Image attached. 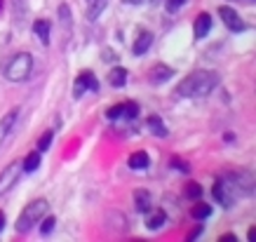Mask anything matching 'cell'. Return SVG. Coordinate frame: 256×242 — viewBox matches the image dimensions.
<instances>
[{"label":"cell","instance_id":"obj_1","mask_svg":"<svg viewBox=\"0 0 256 242\" xmlns=\"http://www.w3.org/2000/svg\"><path fill=\"white\" fill-rule=\"evenodd\" d=\"M212 196H214V200H216L224 210H228V207H233V204L238 202V198L254 196V181L244 172L230 174V176H221V179L214 181Z\"/></svg>","mask_w":256,"mask_h":242},{"label":"cell","instance_id":"obj_2","mask_svg":"<svg viewBox=\"0 0 256 242\" xmlns=\"http://www.w3.org/2000/svg\"><path fill=\"white\" fill-rule=\"evenodd\" d=\"M218 85V76L214 70H195L190 76L178 82L176 94L184 96V99H200V96H207V94L214 92V87Z\"/></svg>","mask_w":256,"mask_h":242},{"label":"cell","instance_id":"obj_3","mask_svg":"<svg viewBox=\"0 0 256 242\" xmlns=\"http://www.w3.org/2000/svg\"><path fill=\"white\" fill-rule=\"evenodd\" d=\"M45 214H50V202H47V200H33V202H28L14 224L16 233L24 235V233H28V230H33V226H36Z\"/></svg>","mask_w":256,"mask_h":242},{"label":"cell","instance_id":"obj_4","mask_svg":"<svg viewBox=\"0 0 256 242\" xmlns=\"http://www.w3.org/2000/svg\"><path fill=\"white\" fill-rule=\"evenodd\" d=\"M33 70V56L28 52H19L5 64V78L10 82H24Z\"/></svg>","mask_w":256,"mask_h":242},{"label":"cell","instance_id":"obj_5","mask_svg":"<svg viewBox=\"0 0 256 242\" xmlns=\"http://www.w3.org/2000/svg\"><path fill=\"white\" fill-rule=\"evenodd\" d=\"M24 174V164L22 160H14L10 162L2 172H0V196H8V190L14 188V184L19 181V176Z\"/></svg>","mask_w":256,"mask_h":242},{"label":"cell","instance_id":"obj_6","mask_svg":"<svg viewBox=\"0 0 256 242\" xmlns=\"http://www.w3.org/2000/svg\"><path fill=\"white\" fill-rule=\"evenodd\" d=\"M218 14H221L224 24L228 26V28H230V31L240 33V31H244V28H247V24L240 19V14H238V12H233L230 8H218Z\"/></svg>","mask_w":256,"mask_h":242},{"label":"cell","instance_id":"obj_7","mask_svg":"<svg viewBox=\"0 0 256 242\" xmlns=\"http://www.w3.org/2000/svg\"><path fill=\"white\" fill-rule=\"evenodd\" d=\"M172 76H174V70H172L170 66L158 64V66H153V70L148 73V80H150V85H162V82H167Z\"/></svg>","mask_w":256,"mask_h":242},{"label":"cell","instance_id":"obj_8","mask_svg":"<svg viewBox=\"0 0 256 242\" xmlns=\"http://www.w3.org/2000/svg\"><path fill=\"white\" fill-rule=\"evenodd\" d=\"M16 118H19V108H12L10 113H5V116L0 118V144L8 139V134L12 132V127H14Z\"/></svg>","mask_w":256,"mask_h":242},{"label":"cell","instance_id":"obj_9","mask_svg":"<svg viewBox=\"0 0 256 242\" xmlns=\"http://www.w3.org/2000/svg\"><path fill=\"white\" fill-rule=\"evenodd\" d=\"M12 5V19L16 26H24L26 16H28V0H10Z\"/></svg>","mask_w":256,"mask_h":242},{"label":"cell","instance_id":"obj_10","mask_svg":"<svg viewBox=\"0 0 256 242\" xmlns=\"http://www.w3.org/2000/svg\"><path fill=\"white\" fill-rule=\"evenodd\" d=\"M212 31V16L207 14V12H202L198 19H195V26H193V33H195V38L202 40V38H207V33Z\"/></svg>","mask_w":256,"mask_h":242},{"label":"cell","instance_id":"obj_11","mask_svg":"<svg viewBox=\"0 0 256 242\" xmlns=\"http://www.w3.org/2000/svg\"><path fill=\"white\" fill-rule=\"evenodd\" d=\"M150 45H153V33L150 31H139V36H136V40H134V54L136 56L146 54L148 50H150Z\"/></svg>","mask_w":256,"mask_h":242},{"label":"cell","instance_id":"obj_12","mask_svg":"<svg viewBox=\"0 0 256 242\" xmlns=\"http://www.w3.org/2000/svg\"><path fill=\"white\" fill-rule=\"evenodd\" d=\"M150 193H148L146 188H139V190H134V207H136V212H141V214H146L148 210H150Z\"/></svg>","mask_w":256,"mask_h":242},{"label":"cell","instance_id":"obj_13","mask_svg":"<svg viewBox=\"0 0 256 242\" xmlns=\"http://www.w3.org/2000/svg\"><path fill=\"white\" fill-rule=\"evenodd\" d=\"M108 0H87V19L90 22H96L101 16V12L106 10Z\"/></svg>","mask_w":256,"mask_h":242},{"label":"cell","instance_id":"obj_14","mask_svg":"<svg viewBox=\"0 0 256 242\" xmlns=\"http://www.w3.org/2000/svg\"><path fill=\"white\" fill-rule=\"evenodd\" d=\"M124 82H127V68H122V66L110 68V73H108V85L110 87H124Z\"/></svg>","mask_w":256,"mask_h":242},{"label":"cell","instance_id":"obj_15","mask_svg":"<svg viewBox=\"0 0 256 242\" xmlns=\"http://www.w3.org/2000/svg\"><path fill=\"white\" fill-rule=\"evenodd\" d=\"M33 31H36V36H38L42 45H50V22L47 19H38L33 24Z\"/></svg>","mask_w":256,"mask_h":242},{"label":"cell","instance_id":"obj_16","mask_svg":"<svg viewBox=\"0 0 256 242\" xmlns=\"http://www.w3.org/2000/svg\"><path fill=\"white\" fill-rule=\"evenodd\" d=\"M148 164H150V158H148L146 150H136L130 156V167L132 170H146Z\"/></svg>","mask_w":256,"mask_h":242},{"label":"cell","instance_id":"obj_17","mask_svg":"<svg viewBox=\"0 0 256 242\" xmlns=\"http://www.w3.org/2000/svg\"><path fill=\"white\" fill-rule=\"evenodd\" d=\"M164 221H167V214L160 210L158 214H153V216H148L146 219V228L148 230H160V228L164 226Z\"/></svg>","mask_w":256,"mask_h":242},{"label":"cell","instance_id":"obj_18","mask_svg":"<svg viewBox=\"0 0 256 242\" xmlns=\"http://www.w3.org/2000/svg\"><path fill=\"white\" fill-rule=\"evenodd\" d=\"M148 130H150V132L153 134H158V136H167V127L162 125V120H160V118L158 116H150L148 118Z\"/></svg>","mask_w":256,"mask_h":242},{"label":"cell","instance_id":"obj_19","mask_svg":"<svg viewBox=\"0 0 256 242\" xmlns=\"http://www.w3.org/2000/svg\"><path fill=\"white\" fill-rule=\"evenodd\" d=\"M22 164H24V172H26V174L36 172V170L40 167V150H38V153H31L26 160H22Z\"/></svg>","mask_w":256,"mask_h":242},{"label":"cell","instance_id":"obj_20","mask_svg":"<svg viewBox=\"0 0 256 242\" xmlns=\"http://www.w3.org/2000/svg\"><path fill=\"white\" fill-rule=\"evenodd\" d=\"M190 214H193V219L202 221V219H207V216L212 214V207L207 202H195V207H193V212H190Z\"/></svg>","mask_w":256,"mask_h":242},{"label":"cell","instance_id":"obj_21","mask_svg":"<svg viewBox=\"0 0 256 242\" xmlns=\"http://www.w3.org/2000/svg\"><path fill=\"white\" fill-rule=\"evenodd\" d=\"M54 216H50V214H45V216H42V219H40V233L42 235H47V233H52V230H54Z\"/></svg>","mask_w":256,"mask_h":242},{"label":"cell","instance_id":"obj_22","mask_svg":"<svg viewBox=\"0 0 256 242\" xmlns=\"http://www.w3.org/2000/svg\"><path fill=\"white\" fill-rule=\"evenodd\" d=\"M139 104H134V102H130V104H124V108H122V118H127V120H134V118H139Z\"/></svg>","mask_w":256,"mask_h":242},{"label":"cell","instance_id":"obj_23","mask_svg":"<svg viewBox=\"0 0 256 242\" xmlns=\"http://www.w3.org/2000/svg\"><path fill=\"white\" fill-rule=\"evenodd\" d=\"M52 136H54V132H52V130H47V132L38 139V150L40 153H42V150H50V146H52Z\"/></svg>","mask_w":256,"mask_h":242},{"label":"cell","instance_id":"obj_24","mask_svg":"<svg viewBox=\"0 0 256 242\" xmlns=\"http://www.w3.org/2000/svg\"><path fill=\"white\" fill-rule=\"evenodd\" d=\"M80 76H82V80H85L87 90H92V92H96V90H99V80L94 78L92 70H85V73H80Z\"/></svg>","mask_w":256,"mask_h":242},{"label":"cell","instance_id":"obj_25","mask_svg":"<svg viewBox=\"0 0 256 242\" xmlns=\"http://www.w3.org/2000/svg\"><path fill=\"white\" fill-rule=\"evenodd\" d=\"M186 196L190 198V200H198V198L202 196V186L200 184H195V181H190V184L186 186Z\"/></svg>","mask_w":256,"mask_h":242},{"label":"cell","instance_id":"obj_26","mask_svg":"<svg viewBox=\"0 0 256 242\" xmlns=\"http://www.w3.org/2000/svg\"><path fill=\"white\" fill-rule=\"evenodd\" d=\"M85 92H87L85 80H82V76H78V78H76V90H73V96H76V99H80Z\"/></svg>","mask_w":256,"mask_h":242},{"label":"cell","instance_id":"obj_27","mask_svg":"<svg viewBox=\"0 0 256 242\" xmlns=\"http://www.w3.org/2000/svg\"><path fill=\"white\" fill-rule=\"evenodd\" d=\"M122 108H124V104H116L113 108L106 110V118H108V120H118V118H122Z\"/></svg>","mask_w":256,"mask_h":242},{"label":"cell","instance_id":"obj_28","mask_svg":"<svg viewBox=\"0 0 256 242\" xmlns=\"http://www.w3.org/2000/svg\"><path fill=\"white\" fill-rule=\"evenodd\" d=\"M164 5H167V12H170V14H176L178 10L186 5V0H167Z\"/></svg>","mask_w":256,"mask_h":242},{"label":"cell","instance_id":"obj_29","mask_svg":"<svg viewBox=\"0 0 256 242\" xmlns=\"http://www.w3.org/2000/svg\"><path fill=\"white\" fill-rule=\"evenodd\" d=\"M172 167H174V170H181L184 174L190 172V167H188V164L184 162V160H178V158H172Z\"/></svg>","mask_w":256,"mask_h":242},{"label":"cell","instance_id":"obj_30","mask_svg":"<svg viewBox=\"0 0 256 242\" xmlns=\"http://www.w3.org/2000/svg\"><path fill=\"white\" fill-rule=\"evenodd\" d=\"M218 240H221V242H235V235L226 233V235H221V238H218Z\"/></svg>","mask_w":256,"mask_h":242},{"label":"cell","instance_id":"obj_31","mask_svg":"<svg viewBox=\"0 0 256 242\" xmlns=\"http://www.w3.org/2000/svg\"><path fill=\"white\" fill-rule=\"evenodd\" d=\"M2 228H5V214L0 212V230H2Z\"/></svg>","mask_w":256,"mask_h":242},{"label":"cell","instance_id":"obj_32","mask_svg":"<svg viewBox=\"0 0 256 242\" xmlns=\"http://www.w3.org/2000/svg\"><path fill=\"white\" fill-rule=\"evenodd\" d=\"M127 5H139V2H144V0H124Z\"/></svg>","mask_w":256,"mask_h":242},{"label":"cell","instance_id":"obj_33","mask_svg":"<svg viewBox=\"0 0 256 242\" xmlns=\"http://www.w3.org/2000/svg\"><path fill=\"white\" fill-rule=\"evenodd\" d=\"M2 2H5V0H0V10H2Z\"/></svg>","mask_w":256,"mask_h":242},{"label":"cell","instance_id":"obj_34","mask_svg":"<svg viewBox=\"0 0 256 242\" xmlns=\"http://www.w3.org/2000/svg\"><path fill=\"white\" fill-rule=\"evenodd\" d=\"M156 2H158V0H156Z\"/></svg>","mask_w":256,"mask_h":242}]
</instances>
